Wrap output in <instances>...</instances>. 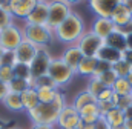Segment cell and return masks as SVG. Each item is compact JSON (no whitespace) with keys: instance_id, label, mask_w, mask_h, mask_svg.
<instances>
[{"instance_id":"obj_1","label":"cell","mask_w":132,"mask_h":129,"mask_svg":"<svg viewBox=\"0 0 132 129\" xmlns=\"http://www.w3.org/2000/svg\"><path fill=\"white\" fill-rule=\"evenodd\" d=\"M66 104L68 103H66L65 94L59 91L51 103H38L34 109L28 112V117L32 122V125H54L55 126L60 111Z\"/></svg>"},{"instance_id":"obj_2","label":"cell","mask_w":132,"mask_h":129,"mask_svg":"<svg viewBox=\"0 0 132 129\" xmlns=\"http://www.w3.org/2000/svg\"><path fill=\"white\" fill-rule=\"evenodd\" d=\"M54 38L69 45H75L80 37L86 32L85 29V20L81 19L80 14H77L75 11H71V14L66 17L65 20L54 29Z\"/></svg>"},{"instance_id":"obj_3","label":"cell","mask_w":132,"mask_h":129,"mask_svg":"<svg viewBox=\"0 0 132 129\" xmlns=\"http://www.w3.org/2000/svg\"><path fill=\"white\" fill-rule=\"evenodd\" d=\"M75 71L71 69L68 64L62 60V57H52L49 68H48V75L51 77V80L57 85V88H63L66 86L72 77H74Z\"/></svg>"},{"instance_id":"obj_4","label":"cell","mask_w":132,"mask_h":129,"mask_svg":"<svg viewBox=\"0 0 132 129\" xmlns=\"http://www.w3.org/2000/svg\"><path fill=\"white\" fill-rule=\"evenodd\" d=\"M23 38L31 42L37 48H46L54 40V32L48 26H38V25H25L23 26Z\"/></svg>"},{"instance_id":"obj_5","label":"cell","mask_w":132,"mask_h":129,"mask_svg":"<svg viewBox=\"0 0 132 129\" xmlns=\"http://www.w3.org/2000/svg\"><path fill=\"white\" fill-rule=\"evenodd\" d=\"M72 6L66 3L65 0H49V8H48V28L55 29L66 17L71 14Z\"/></svg>"},{"instance_id":"obj_6","label":"cell","mask_w":132,"mask_h":129,"mask_svg":"<svg viewBox=\"0 0 132 129\" xmlns=\"http://www.w3.org/2000/svg\"><path fill=\"white\" fill-rule=\"evenodd\" d=\"M23 42V32L19 26H15L14 23L5 29H0V46L5 51H11L14 52L15 48Z\"/></svg>"},{"instance_id":"obj_7","label":"cell","mask_w":132,"mask_h":129,"mask_svg":"<svg viewBox=\"0 0 132 129\" xmlns=\"http://www.w3.org/2000/svg\"><path fill=\"white\" fill-rule=\"evenodd\" d=\"M103 43H104V40L97 37L92 31H86L75 45L80 49V52L83 54V57H95L97 51L101 48Z\"/></svg>"},{"instance_id":"obj_8","label":"cell","mask_w":132,"mask_h":129,"mask_svg":"<svg viewBox=\"0 0 132 129\" xmlns=\"http://www.w3.org/2000/svg\"><path fill=\"white\" fill-rule=\"evenodd\" d=\"M52 60V55L48 52L46 48H40L34 57V60L29 64V71H31V77L38 78L43 75H48V68Z\"/></svg>"},{"instance_id":"obj_9","label":"cell","mask_w":132,"mask_h":129,"mask_svg":"<svg viewBox=\"0 0 132 129\" xmlns=\"http://www.w3.org/2000/svg\"><path fill=\"white\" fill-rule=\"evenodd\" d=\"M80 123V114L72 104H66L60 111V115L57 118L55 126L60 129H75Z\"/></svg>"},{"instance_id":"obj_10","label":"cell","mask_w":132,"mask_h":129,"mask_svg":"<svg viewBox=\"0 0 132 129\" xmlns=\"http://www.w3.org/2000/svg\"><path fill=\"white\" fill-rule=\"evenodd\" d=\"M48 8H49V0H38L34 9L31 11V14L25 19V25L46 26L48 25Z\"/></svg>"},{"instance_id":"obj_11","label":"cell","mask_w":132,"mask_h":129,"mask_svg":"<svg viewBox=\"0 0 132 129\" xmlns=\"http://www.w3.org/2000/svg\"><path fill=\"white\" fill-rule=\"evenodd\" d=\"M88 3L95 17L111 19L114 9L121 3V0H88Z\"/></svg>"},{"instance_id":"obj_12","label":"cell","mask_w":132,"mask_h":129,"mask_svg":"<svg viewBox=\"0 0 132 129\" xmlns=\"http://www.w3.org/2000/svg\"><path fill=\"white\" fill-rule=\"evenodd\" d=\"M40 48H37L35 45H32L31 42H28V40H25L23 38V42L15 48V51H14V57H15V62L17 63H22V64H31V62L34 60V57H35V54H37V51H38Z\"/></svg>"},{"instance_id":"obj_13","label":"cell","mask_w":132,"mask_h":129,"mask_svg":"<svg viewBox=\"0 0 132 129\" xmlns=\"http://www.w3.org/2000/svg\"><path fill=\"white\" fill-rule=\"evenodd\" d=\"M38 0H8V6H9V12L12 14V17L17 19H26L34 6L37 5Z\"/></svg>"},{"instance_id":"obj_14","label":"cell","mask_w":132,"mask_h":129,"mask_svg":"<svg viewBox=\"0 0 132 129\" xmlns=\"http://www.w3.org/2000/svg\"><path fill=\"white\" fill-rule=\"evenodd\" d=\"M91 31L101 40H106L112 32L115 31V25L112 23L111 19H103V17H95L91 26Z\"/></svg>"},{"instance_id":"obj_15","label":"cell","mask_w":132,"mask_h":129,"mask_svg":"<svg viewBox=\"0 0 132 129\" xmlns=\"http://www.w3.org/2000/svg\"><path fill=\"white\" fill-rule=\"evenodd\" d=\"M111 20H112V23H114L115 26L125 28V26L132 20V12L123 5V3H120V5L114 9V12H112V15H111Z\"/></svg>"},{"instance_id":"obj_16","label":"cell","mask_w":132,"mask_h":129,"mask_svg":"<svg viewBox=\"0 0 132 129\" xmlns=\"http://www.w3.org/2000/svg\"><path fill=\"white\" fill-rule=\"evenodd\" d=\"M81 59H83V54L80 52V49L77 48V45H69L65 51H63V54H62V60L71 69H74V71L77 69V66L81 62Z\"/></svg>"},{"instance_id":"obj_17","label":"cell","mask_w":132,"mask_h":129,"mask_svg":"<svg viewBox=\"0 0 132 129\" xmlns=\"http://www.w3.org/2000/svg\"><path fill=\"white\" fill-rule=\"evenodd\" d=\"M95 57H97V60L106 62V63H109L111 66H112L114 63H117V62L121 59V52H120V51H117V49H114V48H111L109 45L103 43V45H101V48L97 51Z\"/></svg>"},{"instance_id":"obj_18","label":"cell","mask_w":132,"mask_h":129,"mask_svg":"<svg viewBox=\"0 0 132 129\" xmlns=\"http://www.w3.org/2000/svg\"><path fill=\"white\" fill-rule=\"evenodd\" d=\"M78 114H80V120L83 123H92V125L97 123V120L101 117V112H100V108L97 104V101L86 104L85 108H81L78 111Z\"/></svg>"},{"instance_id":"obj_19","label":"cell","mask_w":132,"mask_h":129,"mask_svg":"<svg viewBox=\"0 0 132 129\" xmlns=\"http://www.w3.org/2000/svg\"><path fill=\"white\" fill-rule=\"evenodd\" d=\"M104 43H106V45H109L111 48H114V49L120 51V52H123V51H126V49H128V48H126V35L123 34L121 28H118V26H115V31L112 32L106 40H104Z\"/></svg>"},{"instance_id":"obj_20","label":"cell","mask_w":132,"mask_h":129,"mask_svg":"<svg viewBox=\"0 0 132 129\" xmlns=\"http://www.w3.org/2000/svg\"><path fill=\"white\" fill-rule=\"evenodd\" d=\"M97 63H98L97 57H83L81 62L77 66L75 72L80 74V75H83V77H89V78H91V77L94 75V72H95Z\"/></svg>"},{"instance_id":"obj_21","label":"cell","mask_w":132,"mask_h":129,"mask_svg":"<svg viewBox=\"0 0 132 129\" xmlns=\"http://www.w3.org/2000/svg\"><path fill=\"white\" fill-rule=\"evenodd\" d=\"M106 122H108V125L111 126V128H114V126H120V125H125V120H126V117H125V112L121 111V109H118V108H112V109H109L104 115H101Z\"/></svg>"},{"instance_id":"obj_22","label":"cell","mask_w":132,"mask_h":129,"mask_svg":"<svg viewBox=\"0 0 132 129\" xmlns=\"http://www.w3.org/2000/svg\"><path fill=\"white\" fill-rule=\"evenodd\" d=\"M20 98H22L23 111H26V112H29L31 109H34V108L38 104V97H37V92H35V88H28V89H25V91L20 94Z\"/></svg>"},{"instance_id":"obj_23","label":"cell","mask_w":132,"mask_h":129,"mask_svg":"<svg viewBox=\"0 0 132 129\" xmlns=\"http://www.w3.org/2000/svg\"><path fill=\"white\" fill-rule=\"evenodd\" d=\"M5 104V108L11 112H22L23 111V104H22V98L20 94H15V92H8V95L3 98L2 101Z\"/></svg>"},{"instance_id":"obj_24","label":"cell","mask_w":132,"mask_h":129,"mask_svg":"<svg viewBox=\"0 0 132 129\" xmlns=\"http://www.w3.org/2000/svg\"><path fill=\"white\" fill-rule=\"evenodd\" d=\"M94 101H97L95 100V97L91 95L86 89L85 91H81V92H78L75 98H74V103H72V106L77 109V111H80L81 108H85L86 104H89V103H94Z\"/></svg>"},{"instance_id":"obj_25","label":"cell","mask_w":132,"mask_h":129,"mask_svg":"<svg viewBox=\"0 0 132 129\" xmlns=\"http://www.w3.org/2000/svg\"><path fill=\"white\" fill-rule=\"evenodd\" d=\"M111 89H112L115 94H118V95H129V94H132L131 83H129L126 78H121V77H118V78L114 82V85H112Z\"/></svg>"},{"instance_id":"obj_26","label":"cell","mask_w":132,"mask_h":129,"mask_svg":"<svg viewBox=\"0 0 132 129\" xmlns=\"http://www.w3.org/2000/svg\"><path fill=\"white\" fill-rule=\"evenodd\" d=\"M35 92L38 97V103H51L55 98L59 89H55V88H35Z\"/></svg>"},{"instance_id":"obj_27","label":"cell","mask_w":132,"mask_h":129,"mask_svg":"<svg viewBox=\"0 0 132 129\" xmlns=\"http://www.w3.org/2000/svg\"><path fill=\"white\" fill-rule=\"evenodd\" d=\"M8 88H9V92H15V94H22L25 89L31 88L29 83H28V78H19V77H14L9 83H8Z\"/></svg>"},{"instance_id":"obj_28","label":"cell","mask_w":132,"mask_h":129,"mask_svg":"<svg viewBox=\"0 0 132 129\" xmlns=\"http://www.w3.org/2000/svg\"><path fill=\"white\" fill-rule=\"evenodd\" d=\"M112 69H114V72L117 74V77H121V78H126L128 75H129V72L132 71V66L126 60H123V59H120L117 63L112 64Z\"/></svg>"},{"instance_id":"obj_29","label":"cell","mask_w":132,"mask_h":129,"mask_svg":"<svg viewBox=\"0 0 132 129\" xmlns=\"http://www.w3.org/2000/svg\"><path fill=\"white\" fill-rule=\"evenodd\" d=\"M106 89V86L100 82L98 78H89V83H88V86H86V91L91 94V95L95 97V100H97V97H98V94L101 92V91H104Z\"/></svg>"},{"instance_id":"obj_30","label":"cell","mask_w":132,"mask_h":129,"mask_svg":"<svg viewBox=\"0 0 132 129\" xmlns=\"http://www.w3.org/2000/svg\"><path fill=\"white\" fill-rule=\"evenodd\" d=\"M117 78H118V77H117V74L114 72L112 66H111V69H108L106 72H103V74L98 77V80L106 86V88H112V85H114V82H115Z\"/></svg>"},{"instance_id":"obj_31","label":"cell","mask_w":132,"mask_h":129,"mask_svg":"<svg viewBox=\"0 0 132 129\" xmlns=\"http://www.w3.org/2000/svg\"><path fill=\"white\" fill-rule=\"evenodd\" d=\"M12 19H14V17H12V14L9 12V9L0 6V29H5V28L11 26V25H12Z\"/></svg>"},{"instance_id":"obj_32","label":"cell","mask_w":132,"mask_h":129,"mask_svg":"<svg viewBox=\"0 0 132 129\" xmlns=\"http://www.w3.org/2000/svg\"><path fill=\"white\" fill-rule=\"evenodd\" d=\"M14 78V68L8 64H0V82L9 83Z\"/></svg>"},{"instance_id":"obj_33","label":"cell","mask_w":132,"mask_h":129,"mask_svg":"<svg viewBox=\"0 0 132 129\" xmlns=\"http://www.w3.org/2000/svg\"><path fill=\"white\" fill-rule=\"evenodd\" d=\"M14 77L19 78H29L31 77V71L28 64H22V63H15L14 64Z\"/></svg>"},{"instance_id":"obj_34","label":"cell","mask_w":132,"mask_h":129,"mask_svg":"<svg viewBox=\"0 0 132 129\" xmlns=\"http://www.w3.org/2000/svg\"><path fill=\"white\" fill-rule=\"evenodd\" d=\"M34 88H55V89H59L57 85L51 80L49 75H43V77L35 78V86Z\"/></svg>"},{"instance_id":"obj_35","label":"cell","mask_w":132,"mask_h":129,"mask_svg":"<svg viewBox=\"0 0 132 129\" xmlns=\"http://www.w3.org/2000/svg\"><path fill=\"white\" fill-rule=\"evenodd\" d=\"M108 69H111V64L106 63V62H101V60H98V63H97V68H95V72H94L92 78H98L100 75H101L103 72H106Z\"/></svg>"},{"instance_id":"obj_36","label":"cell","mask_w":132,"mask_h":129,"mask_svg":"<svg viewBox=\"0 0 132 129\" xmlns=\"http://www.w3.org/2000/svg\"><path fill=\"white\" fill-rule=\"evenodd\" d=\"M112 95H114V91L111 89V88H106L104 91H101L97 97V103L100 101H111L112 100Z\"/></svg>"},{"instance_id":"obj_37","label":"cell","mask_w":132,"mask_h":129,"mask_svg":"<svg viewBox=\"0 0 132 129\" xmlns=\"http://www.w3.org/2000/svg\"><path fill=\"white\" fill-rule=\"evenodd\" d=\"M100 108V112H101V115H104L109 109H112L114 108V104L111 103V101H100V103H97Z\"/></svg>"},{"instance_id":"obj_38","label":"cell","mask_w":132,"mask_h":129,"mask_svg":"<svg viewBox=\"0 0 132 129\" xmlns=\"http://www.w3.org/2000/svg\"><path fill=\"white\" fill-rule=\"evenodd\" d=\"M94 129H111V126L108 125V122L103 117H100L97 120V123H94Z\"/></svg>"},{"instance_id":"obj_39","label":"cell","mask_w":132,"mask_h":129,"mask_svg":"<svg viewBox=\"0 0 132 129\" xmlns=\"http://www.w3.org/2000/svg\"><path fill=\"white\" fill-rule=\"evenodd\" d=\"M8 92H9L8 83H3V82H0V101H3V98L8 95Z\"/></svg>"},{"instance_id":"obj_40","label":"cell","mask_w":132,"mask_h":129,"mask_svg":"<svg viewBox=\"0 0 132 129\" xmlns=\"http://www.w3.org/2000/svg\"><path fill=\"white\" fill-rule=\"evenodd\" d=\"M121 59L126 60V62L132 66V49H126V51H123V52H121Z\"/></svg>"},{"instance_id":"obj_41","label":"cell","mask_w":132,"mask_h":129,"mask_svg":"<svg viewBox=\"0 0 132 129\" xmlns=\"http://www.w3.org/2000/svg\"><path fill=\"white\" fill-rule=\"evenodd\" d=\"M31 129H55L54 125H32Z\"/></svg>"},{"instance_id":"obj_42","label":"cell","mask_w":132,"mask_h":129,"mask_svg":"<svg viewBox=\"0 0 132 129\" xmlns=\"http://www.w3.org/2000/svg\"><path fill=\"white\" fill-rule=\"evenodd\" d=\"M77 129H94V125H92V123H83V122L80 120Z\"/></svg>"},{"instance_id":"obj_43","label":"cell","mask_w":132,"mask_h":129,"mask_svg":"<svg viewBox=\"0 0 132 129\" xmlns=\"http://www.w3.org/2000/svg\"><path fill=\"white\" fill-rule=\"evenodd\" d=\"M121 31H123V34H132V20L125 26V28H121Z\"/></svg>"},{"instance_id":"obj_44","label":"cell","mask_w":132,"mask_h":129,"mask_svg":"<svg viewBox=\"0 0 132 129\" xmlns=\"http://www.w3.org/2000/svg\"><path fill=\"white\" fill-rule=\"evenodd\" d=\"M126 35V48L132 49V34H125Z\"/></svg>"},{"instance_id":"obj_45","label":"cell","mask_w":132,"mask_h":129,"mask_svg":"<svg viewBox=\"0 0 132 129\" xmlns=\"http://www.w3.org/2000/svg\"><path fill=\"white\" fill-rule=\"evenodd\" d=\"M123 112H125L126 120H132V106H131V108H128L126 111H123Z\"/></svg>"},{"instance_id":"obj_46","label":"cell","mask_w":132,"mask_h":129,"mask_svg":"<svg viewBox=\"0 0 132 129\" xmlns=\"http://www.w3.org/2000/svg\"><path fill=\"white\" fill-rule=\"evenodd\" d=\"M121 3H123V5H125V6L132 12V0H121Z\"/></svg>"},{"instance_id":"obj_47","label":"cell","mask_w":132,"mask_h":129,"mask_svg":"<svg viewBox=\"0 0 132 129\" xmlns=\"http://www.w3.org/2000/svg\"><path fill=\"white\" fill-rule=\"evenodd\" d=\"M65 2H66V3H69V5L72 6V5H77V3H81L83 0H65Z\"/></svg>"},{"instance_id":"obj_48","label":"cell","mask_w":132,"mask_h":129,"mask_svg":"<svg viewBox=\"0 0 132 129\" xmlns=\"http://www.w3.org/2000/svg\"><path fill=\"white\" fill-rule=\"evenodd\" d=\"M125 128L132 129V120H125Z\"/></svg>"},{"instance_id":"obj_49","label":"cell","mask_w":132,"mask_h":129,"mask_svg":"<svg viewBox=\"0 0 132 129\" xmlns=\"http://www.w3.org/2000/svg\"><path fill=\"white\" fill-rule=\"evenodd\" d=\"M126 80H128V82L131 83V86H132V71H131V72H129V75L126 77Z\"/></svg>"},{"instance_id":"obj_50","label":"cell","mask_w":132,"mask_h":129,"mask_svg":"<svg viewBox=\"0 0 132 129\" xmlns=\"http://www.w3.org/2000/svg\"><path fill=\"white\" fill-rule=\"evenodd\" d=\"M111 129H126V128H125V125H120V126H114V128H111Z\"/></svg>"},{"instance_id":"obj_51","label":"cell","mask_w":132,"mask_h":129,"mask_svg":"<svg viewBox=\"0 0 132 129\" xmlns=\"http://www.w3.org/2000/svg\"><path fill=\"white\" fill-rule=\"evenodd\" d=\"M3 54H5V49L0 46V60H2V57H3Z\"/></svg>"},{"instance_id":"obj_52","label":"cell","mask_w":132,"mask_h":129,"mask_svg":"<svg viewBox=\"0 0 132 129\" xmlns=\"http://www.w3.org/2000/svg\"><path fill=\"white\" fill-rule=\"evenodd\" d=\"M8 129H22V128H8Z\"/></svg>"},{"instance_id":"obj_53","label":"cell","mask_w":132,"mask_h":129,"mask_svg":"<svg viewBox=\"0 0 132 129\" xmlns=\"http://www.w3.org/2000/svg\"><path fill=\"white\" fill-rule=\"evenodd\" d=\"M2 129H8V128H6V126H3V128H2Z\"/></svg>"},{"instance_id":"obj_54","label":"cell","mask_w":132,"mask_h":129,"mask_svg":"<svg viewBox=\"0 0 132 129\" xmlns=\"http://www.w3.org/2000/svg\"><path fill=\"white\" fill-rule=\"evenodd\" d=\"M75 129H77V128H75Z\"/></svg>"}]
</instances>
